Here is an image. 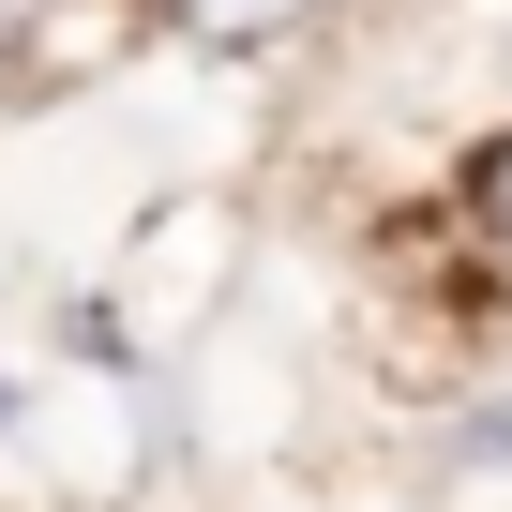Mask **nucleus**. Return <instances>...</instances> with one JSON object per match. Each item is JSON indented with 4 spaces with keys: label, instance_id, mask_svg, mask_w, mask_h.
<instances>
[{
    "label": "nucleus",
    "instance_id": "obj_2",
    "mask_svg": "<svg viewBox=\"0 0 512 512\" xmlns=\"http://www.w3.org/2000/svg\"><path fill=\"white\" fill-rule=\"evenodd\" d=\"M482 211H497V241H512V136L482 151Z\"/></svg>",
    "mask_w": 512,
    "mask_h": 512
},
{
    "label": "nucleus",
    "instance_id": "obj_1",
    "mask_svg": "<svg viewBox=\"0 0 512 512\" xmlns=\"http://www.w3.org/2000/svg\"><path fill=\"white\" fill-rule=\"evenodd\" d=\"M166 16H181L196 46H287V31L317 16V0H166Z\"/></svg>",
    "mask_w": 512,
    "mask_h": 512
}]
</instances>
